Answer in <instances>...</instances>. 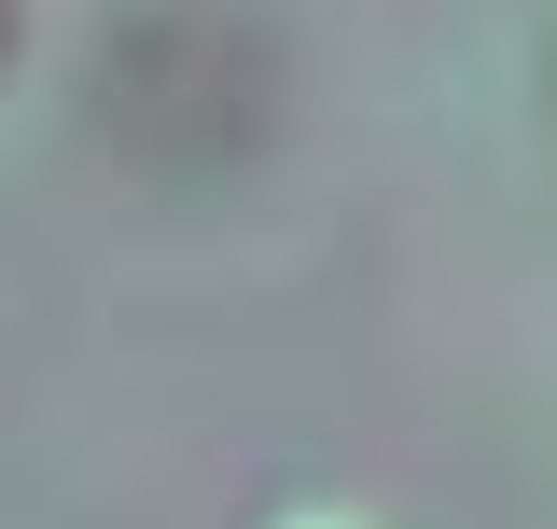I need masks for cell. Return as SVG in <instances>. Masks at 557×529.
I'll list each match as a JSON object with an SVG mask.
<instances>
[{
    "label": "cell",
    "mask_w": 557,
    "mask_h": 529,
    "mask_svg": "<svg viewBox=\"0 0 557 529\" xmlns=\"http://www.w3.org/2000/svg\"><path fill=\"white\" fill-rule=\"evenodd\" d=\"M278 529H405V516H376V502H293Z\"/></svg>",
    "instance_id": "cell-1"
}]
</instances>
